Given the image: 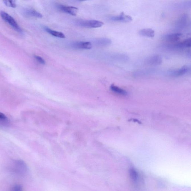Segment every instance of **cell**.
<instances>
[{
  "mask_svg": "<svg viewBox=\"0 0 191 191\" xmlns=\"http://www.w3.org/2000/svg\"><path fill=\"white\" fill-rule=\"evenodd\" d=\"M0 14L2 19L6 22L8 23L14 30L20 33H22V30L18 25L15 20L11 16L3 11L1 12Z\"/></svg>",
  "mask_w": 191,
  "mask_h": 191,
  "instance_id": "obj_1",
  "label": "cell"
},
{
  "mask_svg": "<svg viewBox=\"0 0 191 191\" xmlns=\"http://www.w3.org/2000/svg\"><path fill=\"white\" fill-rule=\"evenodd\" d=\"M104 22L96 20H81L77 22V24L84 27L89 28H97L102 27Z\"/></svg>",
  "mask_w": 191,
  "mask_h": 191,
  "instance_id": "obj_2",
  "label": "cell"
},
{
  "mask_svg": "<svg viewBox=\"0 0 191 191\" xmlns=\"http://www.w3.org/2000/svg\"><path fill=\"white\" fill-rule=\"evenodd\" d=\"M110 19L112 21L123 22H129L133 20L131 17L126 15L123 12L118 16L112 17Z\"/></svg>",
  "mask_w": 191,
  "mask_h": 191,
  "instance_id": "obj_3",
  "label": "cell"
},
{
  "mask_svg": "<svg viewBox=\"0 0 191 191\" xmlns=\"http://www.w3.org/2000/svg\"><path fill=\"white\" fill-rule=\"evenodd\" d=\"M58 8L61 11L74 16L77 15L78 11V8L74 7L60 5Z\"/></svg>",
  "mask_w": 191,
  "mask_h": 191,
  "instance_id": "obj_4",
  "label": "cell"
},
{
  "mask_svg": "<svg viewBox=\"0 0 191 191\" xmlns=\"http://www.w3.org/2000/svg\"><path fill=\"white\" fill-rule=\"evenodd\" d=\"M182 35V34L179 33L167 34L163 36V38L167 41L176 42L179 40Z\"/></svg>",
  "mask_w": 191,
  "mask_h": 191,
  "instance_id": "obj_5",
  "label": "cell"
},
{
  "mask_svg": "<svg viewBox=\"0 0 191 191\" xmlns=\"http://www.w3.org/2000/svg\"><path fill=\"white\" fill-rule=\"evenodd\" d=\"M162 62L161 57L159 55H154L151 56L146 60V63L150 65H159L162 63Z\"/></svg>",
  "mask_w": 191,
  "mask_h": 191,
  "instance_id": "obj_6",
  "label": "cell"
},
{
  "mask_svg": "<svg viewBox=\"0 0 191 191\" xmlns=\"http://www.w3.org/2000/svg\"><path fill=\"white\" fill-rule=\"evenodd\" d=\"M190 69L188 66H184L179 69L172 70L170 72V73L172 75L174 76H182L188 73Z\"/></svg>",
  "mask_w": 191,
  "mask_h": 191,
  "instance_id": "obj_7",
  "label": "cell"
},
{
  "mask_svg": "<svg viewBox=\"0 0 191 191\" xmlns=\"http://www.w3.org/2000/svg\"><path fill=\"white\" fill-rule=\"evenodd\" d=\"M72 46L75 48L90 49L92 47V43L89 42H79L73 43Z\"/></svg>",
  "mask_w": 191,
  "mask_h": 191,
  "instance_id": "obj_8",
  "label": "cell"
},
{
  "mask_svg": "<svg viewBox=\"0 0 191 191\" xmlns=\"http://www.w3.org/2000/svg\"><path fill=\"white\" fill-rule=\"evenodd\" d=\"M187 16L183 15L179 19L176 24V28L178 30H182L186 26L187 23Z\"/></svg>",
  "mask_w": 191,
  "mask_h": 191,
  "instance_id": "obj_9",
  "label": "cell"
},
{
  "mask_svg": "<svg viewBox=\"0 0 191 191\" xmlns=\"http://www.w3.org/2000/svg\"><path fill=\"white\" fill-rule=\"evenodd\" d=\"M139 34L143 36L153 38L155 36V31L151 28H144L139 31Z\"/></svg>",
  "mask_w": 191,
  "mask_h": 191,
  "instance_id": "obj_10",
  "label": "cell"
},
{
  "mask_svg": "<svg viewBox=\"0 0 191 191\" xmlns=\"http://www.w3.org/2000/svg\"><path fill=\"white\" fill-rule=\"evenodd\" d=\"M191 46V38H187L181 42L175 44V48H184L190 47Z\"/></svg>",
  "mask_w": 191,
  "mask_h": 191,
  "instance_id": "obj_11",
  "label": "cell"
},
{
  "mask_svg": "<svg viewBox=\"0 0 191 191\" xmlns=\"http://www.w3.org/2000/svg\"><path fill=\"white\" fill-rule=\"evenodd\" d=\"M26 164L22 161H19L15 164V168L17 172L23 173L26 171Z\"/></svg>",
  "mask_w": 191,
  "mask_h": 191,
  "instance_id": "obj_12",
  "label": "cell"
},
{
  "mask_svg": "<svg viewBox=\"0 0 191 191\" xmlns=\"http://www.w3.org/2000/svg\"><path fill=\"white\" fill-rule=\"evenodd\" d=\"M44 29L48 33L54 36L62 38H65V35L63 33H61V32L54 30H52L51 29L46 27L44 28Z\"/></svg>",
  "mask_w": 191,
  "mask_h": 191,
  "instance_id": "obj_13",
  "label": "cell"
},
{
  "mask_svg": "<svg viewBox=\"0 0 191 191\" xmlns=\"http://www.w3.org/2000/svg\"><path fill=\"white\" fill-rule=\"evenodd\" d=\"M110 39L107 38H101L97 39L95 41L96 45L101 46H107L111 44Z\"/></svg>",
  "mask_w": 191,
  "mask_h": 191,
  "instance_id": "obj_14",
  "label": "cell"
},
{
  "mask_svg": "<svg viewBox=\"0 0 191 191\" xmlns=\"http://www.w3.org/2000/svg\"><path fill=\"white\" fill-rule=\"evenodd\" d=\"M24 13L28 16L35 17L41 18L42 15L40 13L33 9H27L24 11Z\"/></svg>",
  "mask_w": 191,
  "mask_h": 191,
  "instance_id": "obj_15",
  "label": "cell"
},
{
  "mask_svg": "<svg viewBox=\"0 0 191 191\" xmlns=\"http://www.w3.org/2000/svg\"><path fill=\"white\" fill-rule=\"evenodd\" d=\"M110 88L113 92H115V93L119 94L122 95H127V92L126 91L114 85H111Z\"/></svg>",
  "mask_w": 191,
  "mask_h": 191,
  "instance_id": "obj_16",
  "label": "cell"
},
{
  "mask_svg": "<svg viewBox=\"0 0 191 191\" xmlns=\"http://www.w3.org/2000/svg\"><path fill=\"white\" fill-rule=\"evenodd\" d=\"M130 175L131 179L134 182H137L139 180V174L136 170L133 169H131L130 170Z\"/></svg>",
  "mask_w": 191,
  "mask_h": 191,
  "instance_id": "obj_17",
  "label": "cell"
},
{
  "mask_svg": "<svg viewBox=\"0 0 191 191\" xmlns=\"http://www.w3.org/2000/svg\"><path fill=\"white\" fill-rule=\"evenodd\" d=\"M3 2L8 7H13V8H15L16 7V3L15 1H5Z\"/></svg>",
  "mask_w": 191,
  "mask_h": 191,
  "instance_id": "obj_18",
  "label": "cell"
},
{
  "mask_svg": "<svg viewBox=\"0 0 191 191\" xmlns=\"http://www.w3.org/2000/svg\"><path fill=\"white\" fill-rule=\"evenodd\" d=\"M0 121L3 124L8 123V120L7 116L2 113L0 112Z\"/></svg>",
  "mask_w": 191,
  "mask_h": 191,
  "instance_id": "obj_19",
  "label": "cell"
},
{
  "mask_svg": "<svg viewBox=\"0 0 191 191\" xmlns=\"http://www.w3.org/2000/svg\"><path fill=\"white\" fill-rule=\"evenodd\" d=\"M34 57L35 59L38 61V62H39L41 64L43 65L45 64L46 62L45 61H44V59L42 58L41 57L39 56H38V55H34Z\"/></svg>",
  "mask_w": 191,
  "mask_h": 191,
  "instance_id": "obj_20",
  "label": "cell"
},
{
  "mask_svg": "<svg viewBox=\"0 0 191 191\" xmlns=\"http://www.w3.org/2000/svg\"><path fill=\"white\" fill-rule=\"evenodd\" d=\"M11 191H23V190L21 186L16 185L12 187Z\"/></svg>",
  "mask_w": 191,
  "mask_h": 191,
  "instance_id": "obj_21",
  "label": "cell"
}]
</instances>
